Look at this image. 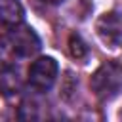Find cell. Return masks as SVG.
Here are the masks:
<instances>
[{
    "mask_svg": "<svg viewBox=\"0 0 122 122\" xmlns=\"http://www.w3.org/2000/svg\"><path fill=\"white\" fill-rule=\"evenodd\" d=\"M44 4H51V6H57V4H61V2H65V0H42Z\"/></svg>",
    "mask_w": 122,
    "mask_h": 122,
    "instance_id": "cell-9",
    "label": "cell"
},
{
    "mask_svg": "<svg viewBox=\"0 0 122 122\" xmlns=\"http://www.w3.org/2000/svg\"><path fill=\"white\" fill-rule=\"evenodd\" d=\"M69 51H71V55L74 59H84L88 55V46H86V42L82 40L80 34H76V32L71 34V38H69Z\"/></svg>",
    "mask_w": 122,
    "mask_h": 122,
    "instance_id": "cell-8",
    "label": "cell"
},
{
    "mask_svg": "<svg viewBox=\"0 0 122 122\" xmlns=\"http://www.w3.org/2000/svg\"><path fill=\"white\" fill-rule=\"evenodd\" d=\"M8 36H10V40H11L13 48H15V53L19 57H30V55H34L40 50V38H38V34L30 27H27V25L19 23V25L11 27V30H10Z\"/></svg>",
    "mask_w": 122,
    "mask_h": 122,
    "instance_id": "cell-4",
    "label": "cell"
},
{
    "mask_svg": "<svg viewBox=\"0 0 122 122\" xmlns=\"http://www.w3.org/2000/svg\"><path fill=\"white\" fill-rule=\"evenodd\" d=\"M17 57L15 53V48L10 40V36H0V71H6V69H11L13 65V59Z\"/></svg>",
    "mask_w": 122,
    "mask_h": 122,
    "instance_id": "cell-6",
    "label": "cell"
},
{
    "mask_svg": "<svg viewBox=\"0 0 122 122\" xmlns=\"http://www.w3.org/2000/svg\"><path fill=\"white\" fill-rule=\"evenodd\" d=\"M90 84H92L93 93L99 99H103V101L114 99L122 92V65H118L114 61L103 63L92 74Z\"/></svg>",
    "mask_w": 122,
    "mask_h": 122,
    "instance_id": "cell-1",
    "label": "cell"
},
{
    "mask_svg": "<svg viewBox=\"0 0 122 122\" xmlns=\"http://www.w3.org/2000/svg\"><path fill=\"white\" fill-rule=\"evenodd\" d=\"M95 30H97V36L101 38V42L107 44L109 48H112V50L122 48V17H120V13H116V11L103 13L95 23Z\"/></svg>",
    "mask_w": 122,
    "mask_h": 122,
    "instance_id": "cell-3",
    "label": "cell"
},
{
    "mask_svg": "<svg viewBox=\"0 0 122 122\" xmlns=\"http://www.w3.org/2000/svg\"><path fill=\"white\" fill-rule=\"evenodd\" d=\"M23 6L19 0H0V25L15 27L23 23Z\"/></svg>",
    "mask_w": 122,
    "mask_h": 122,
    "instance_id": "cell-5",
    "label": "cell"
},
{
    "mask_svg": "<svg viewBox=\"0 0 122 122\" xmlns=\"http://www.w3.org/2000/svg\"><path fill=\"white\" fill-rule=\"evenodd\" d=\"M0 92L4 95H11V93H17L19 92V78H17V72L6 69L4 74L0 76Z\"/></svg>",
    "mask_w": 122,
    "mask_h": 122,
    "instance_id": "cell-7",
    "label": "cell"
},
{
    "mask_svg": "<svg viewBox=\"0 0 122 122\" xmlns=\"http://www.w3.org/2000/svg\"><path fill=\"white\" fill-rule=\"evenodd\" d=\"M57 72H59V65L53 57H50V55L38 57L29 67V82H30L32 88H36L40 92H46L53 86V82L57 78Z\"/></svg>",
    "mask_w": 122,
    "mask_h": 122,
    "instance_id": "cell-2",
    "label": "cell"
}]
</instances>
